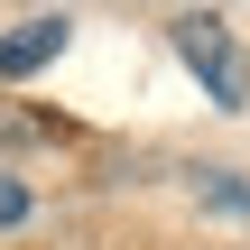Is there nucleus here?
<instances>
[{"mask_svg": "<svg viewBox=\"0 0 250 250\" xmlns=\"http://www.w3.org/2000/svg\"><path fill=\"white\" fill-rule=\"evenodd\" d=\"M176 56L204 74V93L223 102V111H241V93H250V65H241V46H232V28L213 19V9H195V19H176Z\"/></svg>", "mask_w": 250, "mask_h": 250, "instance_id": "f257e3e1", "label": "nucleus"}, {"mask_svg": "<svg viewBox=\"0 0 250 250\" xmlns=\"http://www.w3.org/2000/svg\"><path fill=\"white\" fill-rule=\"evenodd\" d=\"M19 213H28V195H19V186L0 176V223H19Z\"/></svg>", "mask_w": 250, "mask_h": 250, "instance_id": "7ed1b4c3", "label": "nucleus"}, {"mask_svg": "<svg viewBox=\"0 0 250 250\" xmlns=\"http://www.w3.org/2000/svg\"><path fill=\"white\" fill-rule=\"evenodd\" d=\"M65 28H74V19H28V28H9V37H0V74H37V65L65 46Z\"/></svg>", "mask_w": 250, "mask_h": 250, "instance_id": "f03ea898", "label": "nucleus"}]
</instances>
